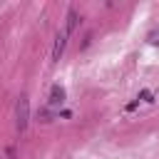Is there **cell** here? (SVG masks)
Returning a JSON list of instances; mask_svg holds the SVG:
<instances>
[{"label": "cell", "mask_w": 159, "mask_h": 159, "mask_svg": "<svg viewBox=\"0 0 159 159\" xmlns=\"http://www.w3.org/2000/svg\"><path fill=\"white\" fill-rule=\"evenodd\" d=\"M27 124H30V99L22 94L17 99V104H15V129L17 132H25Z\"/></svg>", "instance_id": "6da1fadb"}, {"label": "cell", "mask_w": 159, "mask_h": 159, "mask_svg": "<svg viewBox=\"0 0 159 159\" xmlns=\"http://www.w3.org/2000/svg\"><path fill=\"white\" fill-rule=\"evenodd\" d=\"M67 37H70V32H67V30H60V32L55 35V45H52V60H60V57H62L65 45H67Z\"/></svg>", "instance_id": "7a4b0ae2"}, {"label": "cell", "mask_w": 159, "mask_h": 159, "mask_svg": "<svg viewBox=\"0 0 159 159\" xmlns=\"http://www.w3.org/2000/svg\"><path fill=\"white\" fill-rule=\"evenodd\" d=\"M47 102H50V107H60V104L65 102V89H62L60 84H55V87L50 89V99H47Z\"/></svg>", "instance_id": "3957f363"}, {"label": "cell", "mask_w": 159, "mask_h": 159, "mask_svg": "<svg viewBox=\"0 0 159 159\" xmlns=\"http://www.w3.org/2000/svg\"><path fill=\"white\" fill-rule=\"evenodd\" d=\"M77 20H80V15H77V10H70L67 12V25H65V30L72 35V30L77 27Z\"/></svg>", "instance_id": "277c9868"}, {"label": "cell", "mask_w": 159, "mask_h": 159, "mask_svg": "<svg viewBox=\"0 0 159 159\" xmlns=\"http://www.w3.org/2000/svg\"><path fill=\"white\" fill-rule=\"evenodd\" d=\"M149 42H154V45H157V42H159V35H157V32H152V35H149Z\"/></svg>", "instance_id": "5b68a950"}]
</instances>
